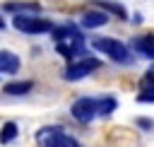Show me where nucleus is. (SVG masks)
I'll use <instances>...</instances> for the list:
<instances>
[{"label": "nucleus", "instance_id": "1", "mask_svg": "<svg viewBox=\"0 0 154 147\" xmlns=\"http://www.w3.org/2000/svg\"><path fill=\"white\" fill-rule=\"evenodd\" d=\"M53 41H55L58 53L65 55V58H70V60L84 55V36L72 24H65V27L53 29Z\"/></svg>", "mask_w": 154, "mask_h": 147}, {"label": "nucleus", "instance_id": "2", "mask_svg": "<svg viewBox=\"0 0 154 147\" xmlns=\"http://www.w3.org/2000/svg\"><path fill=\"white\" fill-rule=\"evenodd\" d=\"M36 142L41 147H82L75 137H70L60 125H46L36 133Z\"/></svg>", "mask_w": 154, "mask_h": 147}, {"label": "nucleus", "instance_id": "3", "mask_svg": "<svg viewBox=\"0 0 154 147\" xmlns=\"http://www.w3.org/2000/svg\"><path fill=\"white\" fill-rule=\"evenodd\" d=\"M91 46H94L96 51L106 53V55H108L111 60H116V63H130V60H132L128 46L120 43V41H116V39H94Z\"/></svg>", "mask_w": 154, "mask_h": 147}, {"label": "nucleus", "instance_id": "4", "mask_svg": "<svg viewBox=\"0 0 154 147\" xmlns=\"http://www.w3.org/2000/svg\"><path fill=\"white\" fill-rule=\"evenodd\" d=\"M14 29L17 31H24V34H43V31H53V24L43 17H36V14H17L12 19Z\"/></svg>", "mask_w": 154, "mask_h": 147}, {"label": "nucleus", "instance_id": "5", "mask_svg": "<svg viewBox=\"0 0 154 147\" xmlns=\"http://www.w3.org/2000/svg\"><path fill=\"white\" fill-rule=\"evenodd\" d=\"M72 116L79 120V123H89L94 120V116H99V99H91V96H79L75 104H72Z\"/></svg>", "mask_w": 154, "mask_h": 147}, {"label": "nucleus", "instance_id": "6", "mask_svg": "<svg viewBox=\"0 0 154 147\" xmlns=\"http://www.w3.org/2000/svg\"><path fill=\"white\" fill-rule=\"evenodd\" d=\"M101 63L96 60V58H82V60H75L67 70H65V80L67 82H77V80H82V77H87L91 70H96Z\"/></svg>", "mask_w": 154, "mask_h": 147}, {"label": "nucleus", "instance_id": "7", "mask_svg": "<svg viewBox=\"0 0 154 147\" xmlns=\"http://www.w3.org/2000/svg\"><path fill=\"white\" fill-rule=\"evenodd\" d=\"M130 46L135 51H140L142 55H147V58L154 60V36H137V39H132Z\"/></svg>", "mask_w": 154, "mask_h": 147}, {"label": "nucleus", "instance_id": "8", "mask_svg": "<svg viewBox=\"0 0 154 147\" xmlns=\"http://www.w3.org/2000/svg\"><path fill=\"white\" fill-rule=\"evenodd\" d=\"M91 5H96V7H101V10L111 12V14H116L120 19H128V10L123 5H118V2H113V0H91Z\"/></svg>", "mask_w": 154, "mask_h": 147}, {"label": "nucleus", "instance_id": "9", "mask_svg": "<svg viewBox=\"0 0 154 147\" xmlns=\"http://www.w3.org/2000/svg\"><path fill=\"white\" fill-rule=\"evenodd\" d=\"M106 22H108V14L106 12H87V14H82V27H87V29L103 27Z\"/></svg>", "mask_w": 154, "mask_h": 147}, {"label": "nucleus", "instance_id": "10", "mask_svg": "<svg viewBox=\"0 0 154 147\" xmlns=\"http://www.w3.org/2000/svg\"><path fill=\"white\" fill-rule=\"evenodd\" d=\"M19 70V58L10 51H0V72H17Z\"/></svg>", "mask_w": 154, "mask_h": 147}, {"label": "nucleus", "instance_id": "11", "mask_svg": "<svg viewBox=\"0 0 154 147\" xmlns=\"http://www.w3.org/2000/svg\"><path fill=\"white\" fill-rule=\"evenodd\" d=\"M31 87H34V82H10V84H5L2 87V92L5 94H10V96H17V94H26V92H31Z\"/></svg>", "mask_w": 154, "mask_h": 147}, {"label": "nucleus", "instance_id": "12", "mask_svg": "<svg viewBox=\"0 0 154 147\" xmlns=\"http://www.w3.org/2000/svg\"><path fill=\"white\" fill-rule=\"evenodd\" d=\"M17 133H19L17 123H5V125H2V130H0V145H7V142H12V140L17 137Z\"/></svg>", "mask_w": 154, "mask_h": 147}, {"label": "nucleus", "instance_id": "13", "mask_svg": "<svg viewBox=\"0 0 154 147\" xmlns=\"http://www.w3.org/2000/svg\"><path fill=\"white\" fill-rule=\"evenodd\" d=\"M116 106H118V101H116L113 96H101V99H99V116H108V113H113Z\"/></svg>", "mask_w": 154, "mask_h": 147}, {"label": "nucleus", "instance_id": "14", "mask_svg": "<svg viewBox=\"0 0 154 147\" xmlns=\"http://www.w3.org/2000/svg\"><path fill=\"white\" fill-rule=\"evenodd\" d=\"M5 10H17V12H22V10H29V12H38V2H5Z\"/></svg>", "mask_w": 154, "mask_h": 147}, {"label": "nucleus", "instance_id": "15", "mask_svg": "<svg viewBox=\"0 0 154 147\" xmlns=\"http://www.w3.org/2000/svg\"><path fill=\"white\" fill-rule=\"evenodd\" d=\"M137 101H154V89H144V92L137 96Z\"/></svg>", "mask_w": 154, "mask_h": 147}, {"label": "nucleus", "instance_id": "16", "mask_svg": "<svg viewBox=\"0 0 154 147\" xmlns=\"http://www.w3.org/2000/svg\"><path fill=\"white\" fill-rule=\"evenodd\" d=\"M137 125L144 128V130H152V128H154V123H152L149 118H137Z\"/></svg>", "mask_w": 154, "mask_h": 147}, {"label": "nucleus", "instance_id": "17", "mask_svg": "<svg viewBox=\"0 0 154 147\" xmlns=\"http://www.w3.org/2000/svg\"><path fill=\"white\" fill-rule=\"evenodd\" d=\"M2 27H5V22H2V19H0V29H2Z\"/></svg>", "mask_w": 154, "mask_h": 147}]
</instances>
